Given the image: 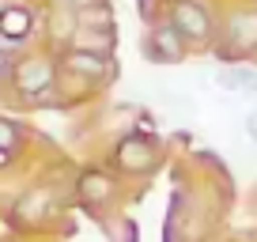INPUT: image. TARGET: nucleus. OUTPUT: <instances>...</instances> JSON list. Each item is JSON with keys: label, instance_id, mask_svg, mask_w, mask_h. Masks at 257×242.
I'll return each instance as SVG.
<instances>
[{"label": "nucleus", "instance_id": "obj_2", "mask_svg": "<svg viewBox=\"0 0 257 242\" xmlns=\"http://www.w3.org/2000/svg\"><path fill=\"white\" fill-rule=\"evenodd\" d=\"M170 19H174V27L185 34V38H193V42L208 38V31H212L208 12H204L197 0H178L174 8H170Z\"/></svg>", "mask_w": 257, "mask_h": 242}, {"label": "nucleus", "instance_id": "obj_7", "mask_svg": "<svg viewBox=\"0 0 257 242\" xmlns=\"http://www.w3.org/2000/svg\"><path fill=\"white\" fill-rule=\"evenodd\" d=\"M68 68L83 76H106L110 72V57L106 53H91V49H72L68 53Z\"/></svg>", "mask_w": 257, "mask_h": 242}, {"label": "nucleus", "instance_id": "obj_4", "mask_svg": "<svg viewBox=\"0 0 257 242\" xmlns=\"http://www.w3.org/2000/svg\"><path fill=\"white\" fill-rule=\"evenodd\" d=\"M16 83L23 95H42V91H49V83H53V65L49 61H23V65L16 68Z\"/></svg>", "mask_w": 257, "mask_h": 242}, {"label": "nucleus", "instance_id": "obj_5", "mask_svg": "<svg viewBox=\"0 0 257 242\" xmlns=\"http://www.w3.org/2000/svg\"><path fill=\"white\" fill-rule=\"evenodd\" d=\"M31 34V12L27 8H0V49L16 46Z\"/></svg>", "mask_w": 257, "mask_h": 242}, {"label": "nucleus", "instance_id": "obj_8", "mask_svg": "<svg viewBox=\"0 0 257 242\" xmlns=\"http://www.w3.org/2000/svg\"><path fill=\"white\" fill-rule=\"evenodd\" d=\"M219 83L242 91V95H253V91H257V72H253V68L234 65V68H223V72H219Z\"/></svg>", "mask_w": 257, "mask_h": 242}, {"label": "nucleus", "instance_id": "obj_10", "mask_svg": "<svg viewBox=\"0 0 257 242\" xmlns=\"http://www.w3.org/2000/svg\"><path fill=\"white\" fill-rule=\"evenodd\" d=\"M83 193H91V201H106L110 197V182L102 174H87L83 178Z\"/></svg>", "mask_w": 257, "mask_h": 242}, {"label": "nucleus", "instance_id": "obj_3", "mask_svg": "<svg viewBox=\"0 0 257 242\" xmlns=\"http://www.w3.org/2000/svg\"><path fill=\"white\" fill-rule=\"evenodd\" d=\"M117 167L121 170H133V174H140V170H148L155 163V148L148 144L144 137H128V140H121L117 144Z\"/></svg>", "mask_w": 257, "mask_h": 242}, {"label": "nucleus", "instance_id": "obj_9", "mask_svg": "<svg viewBox=\"0 0 257 242\" xmlns=\"http://www.w3.org/2000/svg\"><path fill=\"white\" fill-rule=\"evenodd\" d=\"M16 140H19L16 125H12V121H0V163H8V159H12V152H16Z\"/></svg>", "mask_w": 257, "mask_h": 242}, {"label": "nucleus", "instance_id": "obj_11", "mask_svg": "<svg viewBox=\"0 0 257 242\" xmlns=\"http://www.w3.org/2000/svg\"><path fill=\"white\" fill-rule=\"evenodd\" d=\"M246 129H249V137H253V140H257V113H253V117H249V121H246Z\"/></svg>", "mask_w": 257, "mask_h": 242}, {"label": "nucleus", "instance_id": "obj_1", "mask_svg": "<svg viewBox=\"0 0 257 242\" xmlns=\"http://www.w3.org/2000/svg\"><path fill=\"white\" fill-rule=\"evenodd\" d=\"M253 49H257V8H246V12H238V16L227 23L223 53L234 57V61H242V57H249Z\"/></svg>", "mask_w": 257, "mask_h": 242}, {"label": "nucleus", "instance_id": "obj_6", "mask_svg": "<svg viewBox=\"0 0 257 242\" xmlns=\"http://www.w3.org/2000/svg\"><path fill=\"white\" fill-rule=\"evenodd\" d=\"M148 49H152L155 61H178V57H182V31H178L174 23H170V27H159V31H152V42H148Z\"/></svg>", "mask_w": 257, "mask_h": 242}]
</instances>
